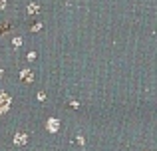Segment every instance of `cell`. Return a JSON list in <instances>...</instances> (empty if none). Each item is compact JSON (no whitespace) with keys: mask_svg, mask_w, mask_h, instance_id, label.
Listing matches in <instances>:
<instances>
[{"mask_svg":"<svg viewBox=\"0 0 157 151\" xmlns=\"http://www.w3.org/2000/svg\"><path fill=\"white\" fill-rule=\"evenodd\" d=\"M8 105H10V97L6 96V93L0 92V113H4L8 109Z\"/></svg>","mask_w":157,"mask_h":151,"instance_id":"6da1fadb","label":"cell"},{"mask_svg":"<svg viewBox=\"0 0 157 151\" xmlns=\"http://www.w3.org/2000/svg\"><path fill=\"white\" fill-rule=\"evenodd\" d=\"M58 125H60V123H58V119H50V121H48V125H46V127L50 129V131H58Z\"/></svg>","mask_w":157,"mask_h":151,"instance_id":"3957f363","label":"cell"},{"mask_svg":"<svg viewBox=\"0 0 157 151\" xmlns=\"http://www.w3.org/2000/svg\"><path fill=\"white\" fill-rule=\"evenodd\" d=\"M28 10H30V14H32V12H36V10H38V4H30V6H28Z\"/></svg>","mask_w":157,"mask_h":151,"instance_id":"5b68a950","label":"cell"},{"mask_svg":"<svg viewBox=\"0 0 157 151\" xmlns=\"http://www.w3.org/2000/svg\"><path fill=\"white\" fill-rule=\"evenodd\" d=\"M0 76H2V70H0Z\"/></svg>","mask_w":157,"mask_h":151,"instance_id":"52a82bcc","label":"cell"},{"mask_svg":"<svg viewBox=\"0 0 157 151\" xmlns=\"http://www.w3.org/2000/svg\"><path fill=\"white\" fill-rule=\"evenodd\" d=\"M32 77H34V76H32V72H30V70H24V72H22V80H26V81H30V80H32Z\"/></svg>","mask_w":157,"mask_h":151,"instance_id":"277c9868","label":"cell"},{"mask_svg":"<svg viewBox=\"0 0 157 151\" xmlns=\"http://www.w3.org/2000/svg\"><path fill=\"white\" fill-rule=\"evenodd\" d=\"M14 143H16V145H24V143H26V135H24V133L14 135Z\"/></svg>","mask_w":157,"mask_h":151,"instance_id":"7a4b0ae2","label":"cell"},{"mask_svg":"<svg viewBox=\"0 0 157 151\" xmlns=\"http://www.w3.org/2000/svg\"><path fill=\"white\" fill-rule=\"evenodd\" d=\"M6 6V0H0V8H4Z\"/></svg>","mask_w":157,"mask_h":151,"instance_id":"8992f818","label":"cell"}]
</instances>
